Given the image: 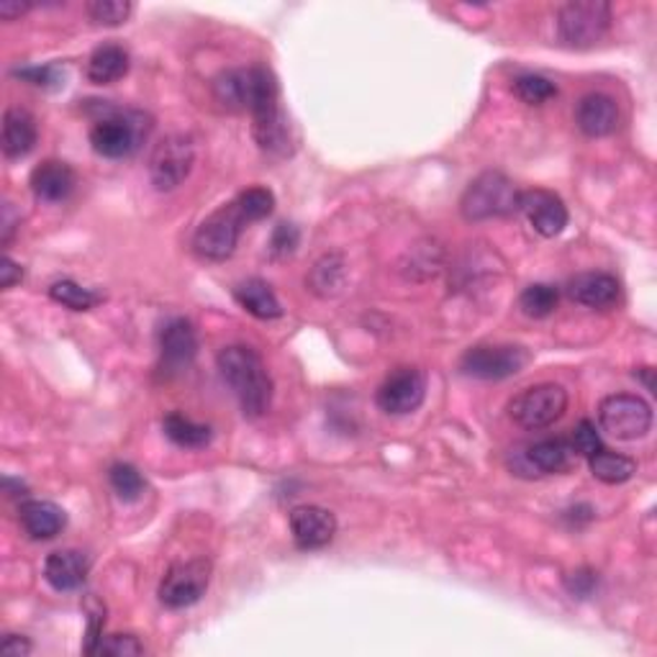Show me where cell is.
I'll use <instances>...</instances> for the list:
<instances>
[{
  "label": "cell",
  "mask_w": 657,
  "mask_h": 657,
  "mask_svg": "<svg viewBox=\"0 0 657 657\" xmlns=\"http://www.w3.org/2000/svg\"><path fill=\"white\" fill-rule=\"evenodd\" d=\"M218 373L234 390L245 417H262L272 403V380L262 357L245 344H231L218 352Z\"/></svg>",
  "instance_id": "obj_1"
},
{
  "label": "cell",
  "mask_w": 657,
  "mask_h": 657,
  "mask_svg": "<svg viewBox=\"0 0 657 657\" xmlns=\"http://www.w3.org/2000/svg\"><path fill=\"white\" fill-rule=\"evenodd\" d=\"M154 129L150 114L137 108H114L100 106V116L90 127L93 152L106 160H123L142 150Z\"/></svg>",
  "instance_id": "obj_2"
},
{
  "label": "cell",
  "mask_w": 657,
  "mask_h": 657,
  "mask_svg": "<svg viewBox=\"0 0 657 657\" xmlns=\"http://www.w3.org/2000/svg\"><path fill=\"white\" fill-rule=\"evenodd\" d=\"M214 98L229 111L260 116L280 106V88L270 67L249 65L218 75L214 80Z\"/></svg>",
  "instance_id": "obj_3"
},
{
  "label": "cell",
  "mask_w": 657,
  "mask_h": 657,
  "mask_svg": "<svg viewBox=\"0 0 657 657\" xmlns=\"http://www.w3.org/2000/svg\"><path fill=\"white\" fill-rule=\"evenodd\" d=\"M519 191L504 172H483L475 177L460 201V211L467 222H488L519 211Z\"/></svg>",
  "instance_id": "obj_4"
},
{
  "label": "cell",
  "mask_w": 657,
  "mask_h": 657,
  "mask_svg": "<svg viewBox=\"0 0 657 657\" xmlns=\"http://www.w3.org/2000/svg\"><path fill=\"white\" fill-rule=\"evenodd\" d=\"M247 218L237 206V201L224 203L222 208L214 211L206 222H203L198 229H195L193 237V249L195 255L203 257V260L211 262H224L234 255V249L239 245L241 229H245Z\"/></svg>",
  "instance_id": "obj_5"
},
{
  "label": "cell",
  "mask_w": 657,
  "mask_h": 657,
  "mask_svg": "<svg viewBox=\"0 0 657 657\" xmlns=\"http://www.w3.org/2000/svg\"><path fill=\"white\" fill-rule=\"evenodd\" d=\"M568 411V390L558 383H539V386L524 388L514 401L508 403V417L521 429L539 432L552 427Z\"/></svg>",
  "instance_id": "obj_6"
},
{
  "label": "cell",
  "mask_w": 657,
  "mask_h": 657,
  "mask_svg": "<svg viewBox=\"0 0 657 657\" xmlns=\"http://www.w3.org/2000/svg\"><path fill=\"white\" fill-rule=\"evenodd\" d=\"M608 26H612V6L604 0H573L558 13L560 39L578 50L601 42Z\"/></svg>",
  "instance_id": "obj_7"
},
{
  "label": "cell",
  "mask_w": 657,
  "mask_h": 657,
  "mask_svg": "<svg viewBox=\"0 0 657 657\" xmlns=\"http://www.w3.org/2000/svg\"><path fill=\"white\" fill-rule=\"evenodd\" d=\"M599 421L614 440L635 442L653 429V409L643 396L614 394L601 401Z\"/></svg>",
  "instance_id": "obj_8"
},
{
  "label": "cell",
  "mask_w": 657,
  "mask_h": 657,
  "mask_svg": "<svg viewBox=\"0 0 657 657\" xmlns=\"http://www.w3.org/2000/svg\"><path fill=\"white\" fill-rule=\"evenodd\" d=\"M531 355L516 344H478L471 347L460 359V370L467 378L478 380H504L521 373L529 365Z\"/></svg>",
  "instance_id": "obj_9"
},
{
  "label": "cell",
  "mask_w": 657,
  "mask_h": 657,
  "mask_svg": "<svg viewBox=\"0 0 657 657\" xmlns=\"http://www.w3.org/2000/svg\"><path fill=\"white\" fill-rule=\"evenodd\" d=\"M195 164V144L191 137L172 134L154 147L150 158V177L158 191H175L191 175Z\"/></svg>",
  "instance_id": "obj_10"
},
{
  "label": "cell",
  "mask_w": 657,
  "mask_h": 657,
  "mask_svg": "<svg viewBox=\"0 0 657 657\" xmlns=\"http://www.w3.org/2000/svg\"><path fill=\"white\" fill-rule=\"evenodd\" d=\"M211 583V562L208 560H187L177 562L168 570V575L160 583V604L164 608H187L206 596Z\"/></svg>",
  "instance_id": "obj_11"
},
{
  "label": "cell",
  "mask_w": 657,
  "mask_h": 657,
  "mask_svg": "<svg viewBox=\"0 0 657 657\" xmlns=\"http://www.w3.org/2000/svg\"><path fill=\"white\" fill-rule=\"evenodd\" d=\"M427 398V378L424 373L417 367H401V370L390 373L383 386L375 394L380 411L390 413V417H406L413 413L424 403Z\"/></svg>",
  "instance_id": "obj_12"
},
{
  "label": "cell",
  "mask_w": 657,
  "mask_h": 657,
  "mask_svg": "<svg viewBox=\"0 0 657 657\" xmlns=\"http://www.w3.org/2000/svg\"><path fill=\"white\" fill-rule=\"evenodd\" d=\"M519 211L537 234L552 239L568 226V208L558 193L552 191H527L519 195Z\"/></svg>",
  "instance_id": "obj_13"
},
{
  "label": "cell",
  "mask_w": 657,
  "mask_h": 657,
  "mask_svg": "<svg viewBox=\"0 0 657 657\" xmlns=\"http://www.w3.org/2000/svg\"><path fill=\"white\" fill-rule=\"evenodd\" d=\"M160 355L162 367H168L170 373H180L193 365L195 355H198V334H195V326L187 322V319H170V322L162 326Z\"/></svg>",
  "instance_id": "obj_14"
},
{
  "label": "cell",
  "mask_w": 657,
  "mask_h": 657,
  "mask_svg": "<svg viewBox=\"0 0 657 657\" xmlns=\"http://www.w3.org/2000/svg\"><path fill=\"white\" fill-rule=\"evenodd\" d=\"M291 531L301 550H322L336 535V519L324 506H299L291 511Z\"/></svg>",
  "instance_id": "obj_15"
},
{
  "label": "cell",
  "mask_w": 657,
  "mask_h": 657,
  "mask_svg": "<svg viewBox=\"0 0 657 657\" xmlns=\"http://www.w3.org/2000/svg\"><path fill=\"white\" fill-rule=\"evenodd\" d=\"M566 293L573 303H581L585 309L604 311L620 301L622 286L608 272H581V276L568 280Z\"/></svg>",
  "instance_id": "obj_16"
},
{
  "label": "cell",
  "mask_w": 657,
  "mask_h": 657,
  "mask_svg": "<svg viewBox=\"0 0 657 657\" xmlns=\"http://www.w3.org/2000/svg\"><path fill=\"white\" fill-rule=\"evenodd\" d=\"M575 123L585 137H608L620 127V106H616V100L606 96V93H589V96L578 100Z\"/></svg>",
  "instance_id": "obj_17"
},
{
  "label": "cell",
  "mask_w": 657,
  "mask_h": 657,
  "mask_svg": "<svg viewBox=\"0 0 657 657\" xmlns=\"http://www.w3.org/2000/svg\"><path fill=\"white\" fill-rule=\"evenodd\" d=\"M29 185H31V193H34L39 201L60 203V201H67L69 195H73L75 185H77V175L67 162L44 160V162H39L34 170H31Z\"/></svg>",
  "instance_id": "obj_18"
},
{
  "label": "cell",
  "mask_w": 657,
  "mask_h": 657,
  "mask_svg": "<svg viewBox=\"0 0 657 657\" xmlns=\"http://www.w3.org/2000/svg\"><path fill=\"white\" fill-rule=\"evenodd\" d=\"M19 521L31 539L44 542L67 527V514L54 500H23L19 506Z\"/></svg>",
  "instance_id": "obj_19"
},
{
  "label": "cell",
  "mask_w": 657,
  "mask_h": 657,
  "mask_svg": "<svg viewBox=\"0 0 657 657\" xmlns=\"http://www.w3.org/2000/svg\"><path fill=\"white\" fill-rule=\"evenodd\" d=\"M90 562L80 550H57L44 562V578L54 591L69 593L83 589Z\"/></svg>",
  "instance_id": "obj_20"
},
{
  "label": "cell",
  "mask_w": 657,
  "mask_h": 657,
  "mask_svg": "<svg viewBox=\"0 0 657 657\" xmlns=\"http://www.w3.org/2000/svg\"><path fill=\"white\" fill-rule=\"evenodd\" d=\"M255 121V142L260 144V150L270 158H288L293 152V137L291 123H288L283 108H272L260 116H252Z\"/></svg>",
  "instance_id": "obj_21"
},
{
  "label": "cell",
  "mask_w": 657,
  "mask_h": 657,
  "mask_svg": "<svg viewBox=\"0 0 657 657\" xmlns=\"http://www.w3.org/2000/svg\"><path fill=\"white\" fill-rule=\"evenodd\" d=\"M36 119L26 108H8L3 114V154L8 160H21L36 147Z\"/></svg>",
  "instance_id": "obj_22"
},
{
  "label": "cell",
  "mask_w": 657,
  "mask_h": 657,
  "mask_svg": "<svg viewBox=\"0 0 657 657\" xmlns=\"http://www.w3.org/2000/svg\"><path fill=\"white\" fill-rule=\"evenodd\" d=\"M234 299L249 316L260 319V322H272V319L283 316V306H280L276 291L260 278H249L239 283L234 288Z\"/></svg>",
  "instance_id": "obj_23"
},
{
  "label": "cell",
  "mask_w": 657,
  "mask_h": 657,
  "mask_svg": "<svg viewBox=\"0 0 657 657\" xmlns=\"http://www.w3.org/2000/svg\"><path fill=\"white\" fill-rule=\"evenodd\" d=\"M524 457H527V465L531 471H537L539 475L566 473L575 463V452L566 440H542L529 444Z\"/></svg>",
  "instance_id": "obj_24"
},
{
  "label": "cell",
  "mask_w": 657,
  "mask_h": 657,
  "mask_svg": "<svg viewBox=\"0 0 657 657\" xmlns=\"http://www.w3.org/2000/svg\"><path fill=\"white\" fill-rule=\"evenodd\" d=\"M131 57L121 44H100L88 60V80L96 85H114L127 77Z\"/></svg>",
  "instance_id": "obj_25"
},
{
  "label": "cell",
  "mask_w": 657,
  "mask_h": 657,
  "mask_svg": "<svg viewBox=\"0 0 657 657\" xmlns=\"http://www.w3.org/2000/svg\"><path fill=\"white\" fill-rule=\"evenodd\" d=\"M162 429H164V437L183 450H203L208 448L211 440H214V429L208 424H198V421L187 419L177 411H172L162 419Z\"/></svg>",
  "instance_id": "obj_26"
},
{
  "label": "cell",
  "mask_w": 657,
  "mask_h": 657,
  "mask_svg": "<svg viewBox=\"0 0 657 657\" xmlns=\"http://www.w3.org/2000/svg\"><path fill=\"white\" fill-rule=\"evenodd\" d=\"M591 473L593 478L606 483V486H622L635 478L637 473V463L627 455H620V452H608V450H599L596 455L589 457Z\"/></svg>",
  "instance_id": "obj_27"
},
{
  "label": "cell",
  "mask_w": 657,
  "mask_h": 657,
  "mask_svg": "<svg viewBox=\"0 0 657 657\" xmlns=\"http://www.w3.org/2000/svg\"><path fill=\"white\" fill-rule=\"evenodd\" d=\"M558 303H560L558 288L547 286V283H535V286L524 288L519 295L521 314L529 319H547L550 314H554Z\"/></svg>",
  "instance_id": "obj_28"
},
{
  "label": "cell",
  "mask_w": 657,
  "mask_h": 657,
  "mask_svg": "<svg viewBox=\"0 0 657 657\" xmlns=\"http://www.w3.org/2000/svg\"><path fill=\"white\" fill-rule=\"evenodd\" d=\"M514 96L521 100V104L527 106H542L547 100H552L558 96V85L552 80H547L542 75H535V73H524L514 80L511 85Z\"/></svg>",
  "instance_id": "obj_29"
},
{
  "label": "cell",
  "mask_w": 657,
  "mask_h": 657,
  "mask_svg": "<svg viewBox=\"0 0 657 657\" xmlns=\"http://www.w3.org/2000/svg\"><path fill=\"white\" fill-rule=\"evenodd\" d=\"M50 299L69 311H90L100 301V295L93 293L90 288L73 283V280H57L50 288Z\"/></svg>",
  "instance_id": "obj_30"
},
{
  "label": "cell",
  "mask_w": 657,
  "mask_h": 657,
  "mask_svg": "<svg viewBox=\"0 0 657 657\" xmlns=\"http://www.w3.org/2000/svg\"><path fill=\"white\" fill-rule=\"evenodd\" d=\"M108 481H111V488L116 491V496L121 500H139L147 488V481L142 478V473L137 471L134 465L129 463H116L108 471Z\"/></svg>",
  "instance_id": "obj_31"
},
{
  "label": "cell",
  "mask_w": 657,
  "mask_h": 657,
  "mask_svg": "<svg viewBox=\"0 0 657 657\" xmlns=\"http://www.w3.org/2000/svg\"><path fill=\"white\" fill-rule=\"evenodd\" d=\"M234 201H237L241 214H245L247 224L262 222V218H268L272 214V208H276V195H272L268 187H260V185L247 187V191H241Z\"/></svg>",
  "instance_id": "obj_32"
},
{
  "label": "cell",
  "mask_w": 657,
  "mask_h": 657,
  "mask_svg": "<svg viewBox=\"0 0 657 657\" xmlns=\"http://www.w3.org/2000/svg\"><path fill=\"white\" fill-rule=\"evenodd\" d=\"M85 11L98 26H121L134 11V6L129 0H93V3L85 6Z\"/></svg>",
  "instance_id": "obj_33"
},
{
  "label": "cell",
  "mask_w": 657,
  "mask_h": 657,
  "mask_svg": "<svg viewBox=\"0 0 657 657\" xmlns=\"http://www.w3.org/2000/svg\"><path fill=\"white\" fill-rule=\"evenodd\" d=\"M13 77H19V80H23V83L36 85V88H50V90H57L65 85V73H62L60 65L19 67V69H13Z\"/></svg>",
  "instance_id": "obj_34"
},
{
  "label": "cell",
  "mask_w": 657,
  "mask_h": 657,
  "mask_svg": "<svg viewBox=\"0 0 657 657\" xmlns=\"http://www.w3.org/2000/svg\"><path fill=\"white\" fill-rule=\"evenodd\" d=\"M301 245V231L295 224H278L276 231H272V239H270V252L276 260H286V257H291L295 249Z\"/></svg>",
  "instance_id": "obj_35"
},
{
  "label": "cell",
  "mask_w": 657,
  "mask_h": 657,
  "mask_svg": "<svg viewBox=\"0 0 657 657\" xmlns=\"http://www.w3.org/2000/svg\"><path fill=\"white\" fill-rule=\"evenodd\" d=\"M570 448H573L575 455H581L589 460L591 455H596L599 450H604V444H601V437L596 432V424L589 419H583L581 424L575 427L573 437H570Z\"/></svg>",
  "instance_id": "obj_36"
},
{
  "label": "cell",
  "mask_w": 657,
  "mask_h": 657,
  "mask_svg": "<svg viewBox=\"0 0 657 657\" xmlns=\"http://www.w3.org/2000/svg\"><path fill=\"white\" fill-rule=\"evenodd\" d=\"M96 655L134 657V655H144V645L139 643L134 635H111V637L100 639L96 647Z\"/></svg>",
  "instance_id": "obj_37"
},
{
  "label": "cell",
  "mask_w": 657,
  "mask_h": 657,
  "mask_svg": "<svg viewBox=\"0 0 657 657\" xmlns=\"http://www.w3.org/2000/svg\"><path fill=\"white\" fill-rule=\"evenodd\" d=\"M342 283V262L340 257H324L322 262H316L314 268V276H311V286H314V291L319 288H326L324 293H328V288H332V293L340 288Z\"/></svg>",
  "instance_id": "obj_38"
},
{
  "label": "cell",
  "mask_w": 657,
  "mask_h": 657,
  "mask_svg": "<svg viewBox=\"0 0 657 657\" xmlns=\"http://www.w3.org/2000/svg\"><path fill=\"white\" fill-rule=\"evenodd\" d=\"M596 585H599V573H596V570L581 568V570H575V573H568L566 575V589H568V593L573 599H589V596H593Z\"/></svg>",
  "instance_id": "obj_39"
},
{
  "label": "cell",
  "mask_w": 657,
  "mask_h": 657,
  "mask_svg": "<svg viewBox=\"0 0 657 657\" xmlns=\"http://www.w3.org/2000/svg\"><path fill=\"white\" fill-rule=\"evenodd\" d=\"M23 278V268L19 262H13L11 257H3L0 260V286H3V291H11L15 283H21Z\"/></svg>",
  "instance_id": "obj_40"
},
{
  "label": "cell",
  "mask_w": 657,
  "mask_h": 657,
  "mask_svg": "<svg viewBox=\"0 0 657 657\" xmlns=\"http://www.w3.org/2000/svg\"><path fill=\"white\" fill-rule=\"evenodd\" d=\"M34 647H31V643L26 637H19V635H8L3 639V645H0V653L3 655H15V657H23L29 655Z\"/></svg>",
  "instance_id": "obj_41"
},
{
  "label": "cell",
  "mask_w": 657,
  "mask_h": 657,
  "mask_svg": "<svg viewBox=\"0 0 657 657\" xmlns=\"http://www.w3.org/2000/svg\"><path fill=\"white\" fill-rule=\"evenodd\" d=\"M31 3H21V0H3V3H0V19L3 21H15L19 19V15H23V13H29L31 11Z\"/></svg>",
  "instance_id": "obj_42"
},
{
  "label": "cell",
  "mask_w": 657,
  "mask_h": 657,
  "mask_svg": "<svg viewBox=\"0 0 657 657\" xmlns=\"http://www.w3.org/2000/svg\"><path fill=\"white\" fill-rule=\"evenodd\" d=\"M3 486H6V496H8V498H23V496H26V493H29V488L23 486L21 481L11 478V475H6Z\"/></svg>",
  "instance_id": "obj_43"
}]
</instances>
